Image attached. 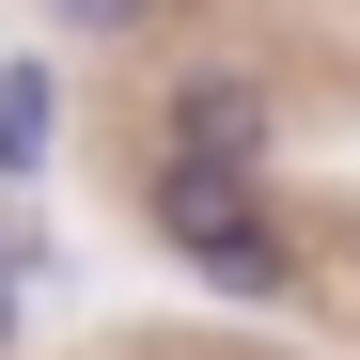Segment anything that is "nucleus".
Returning <instances> with one entry per match:
<instances>
[{"label": "nucleus", "instance_id": "1", "mask_svg": "<svg viewBox=\"0 0 360 360\" xmlns=\"http://www.w3.org/2000/svg\"><path fill=\"white\" fill-rule=\"evenodd\" d=\"M157 235H172V251H188L204 282H235V297H266V282H282V235L251 219V188H219L204 157H188V172L157 188Z\"/></svg>", "mask_w": 360, "mask_h": 360}, {"label": "nucleus", "instance_id": "2", "mask_svg": "<svg viewBox=\"0 0 360 360\" xmlns=\"http://www.w3.org/2000/svg\"><path fill=\"white\" fill-rule=\"evenodd\" d=\"M47 157H63V94L32 63H0V172H47Z\"/></svg>", "mask_w": 360, "mask_h": 360}, {"label": "nucleus", "instance_id": "3", "mask_svg": "<svg viewBox=\"0 0 360 360\" xmlns=\"http://www.w3.org/2000/svg\"><path fill=\"white\" fill-rule=\"evenodd\" d=\"M172 126H188V157H219V172H235V157L266 141V126H251V94H219V79H204L188 110H172Z\"/></svg>", "mask_w": 360, "mask_h": 360}, {"label": "nucleus", "instance_id": "4", "mask_svg": "<svg viewBox=\"0 0 360 360\" xmlns=\"http://www.w3.org/2000/svg\"><path fill=\"white\" fill-rule=\"evenodd\" d=\"M16 314H32V266H16V235H0V345H16Z\"/></svg>", "mask_w": 360, "mask_h": 360}, {"label": "nucleus", "instance_id": "5", "mask_svg": "<svg viewBox=\"0 0 360 360\" xmlns=\"http://www.w3.org/2000/svg\"><path fill=\"white\" fill-rule=\"evenodd\" d=\"M63 16H79V32H126V16H141V0H63Z\"/></svg>", "mask_w": 360, "mask_h": 360}]
</instances>
